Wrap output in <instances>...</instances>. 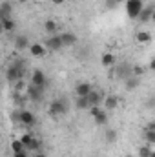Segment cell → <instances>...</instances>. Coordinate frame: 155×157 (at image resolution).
Instances as JSON below:
<instances>
[{"label": "cell", "instance_id": "1", "mask_svg": "<svg viewBox=\"0 0 155 157\" xmlns=\"http://www.w3.org/2000/svg\"><path fill=\"white\" fill-rule=\"evenodd\" d=\"M68 110H70V104H68L66 99H55V101L49 102L47 113H49L53 119H59V117H62V115H66Z\"/></svg>", "mask_w": 155, "mask_h": 157}, {"label": "cell", "instance_id": "2", "mask_svg": "<svg viewBox=\"0 0 155 157\" xmlns=\"http://www.w3.org/2000/svg\"><path fill=\"white\" fill-rule=\"evenodd\" d=\"M24 77V64L22 60H15L7 70H6V78L7 82H18Z\"/></svg>", "mask_w": 155, "mask_h": 157}, {"label": "cell", "instance_id": "3", "mask_svg": "<svg viewBox=\"0 0 155 157\" xmlns=\"http://www.w3.org/2000/svg\"><path fill=\"white\" fill-rule=\"evenodd\" d=\"M133 75V64L130 62H120V64H115L113 66V77L120 82H124L126 78H130Z\"/></svg>", "mask_w": 155, "mask_h": 157}, {"label": "cell", "instance_id": "4", "mask_svg": "<svg viewBox=\"0 0 155 157\" xmlns=\"http://www.w3.org/2000/svg\"><path fill=\"white\" fill-rule=\"evenodd\" d=\"M13 119H15L17 122H20V124L28 126V128L35 126V122H37V117H35V113H33V112H29V110H20V112L13 113Z\"/></svg>", "mask_w": 155, "mask_h": 157}, {"label": "cell", "instance_id": "5", "mask_svg": "<svg viewBox=\"0 0 155 157\" xmlns=\"http://www.w3.org/2000/svg\"><path fill=\"white\" fill-rule=\"evenodd\" d=\"M46 91V88H42V86H35V84H28V90H26V97L31 101V102H42L44 101V93Z\"/></svg>", "mask_w": 155, "mask_h": 157}, {"label": "cell", "instance_id": "6", "mask_svg": "<svg viewBox=\"0 0 155 157\" xmlns=\"http://www.w3.org/2000/svg\"><path fill=\"white\" fill-rule=\"evenodd\" d=\"M44 46L47 48V51H53V53H57V51H60L62 48H66L64 42H62L60 33H57V35H47V39L44 40Z\"/></svg>", "mask_w": 155, "mask_h": 157}, {"label": "cell", "instance_id": "7", "mask_svg": "<svg viewBox=\"0 0 155 157\" xmlns=\"http://www.w3.org/2000/svg\"><path fill=\"white\" fill-rule=\"evenodd\" d=\"M142 9H144V2L142 0H130V2H126V15L130 18H139Z\"/></svg>", "mask_w": 155, "mask_h": 157}, {"label": "cell", "instance_id": "8", "mask_svg": "<svg viewBox=\"0 0 155 157\" xmlns=\"http://www.w3.org/2000/svg\"><path fill=\"white\" fill-rule=\"evenodd\" d=\"M29 82L35 84V86H42V88H47V77L42 70H33L31 77H29Z\"/></svg>", "mask_w": 155, "mask_h": 157}, {"label": "cell", "instance_id": "9", "mask_svg": "<svg viewBox=\"0 0 155 157\" xmlns=\"http://www.w3.org/2000/svg\"><path fill=\"white\" fill-rule=\"evenodd\" d=\"M104 99H106L104 91H99V90H93V91L88 95V101H89L91 106H102V104H104Z\"/></svg>", "mask_w": 155, "mask_h": 157}, {"label": "cell", "instance_id": "10", "mask_svg": "<svg viewBox=\"0 0 155 157\" xmlns=\"http://www.w3.org/2000/svg\"><path fill=\"white\" fill-rule=\"evenodd\" d=\"M73 91H75V95H77V97H88V95L93 91V86H91L89 82H78Z\"/></svg>", "mask_w": 155, "mask_h": 157}, {"label": "cell", "instance_id": "11", "mask_svg": "<svg viewBox=\"0 0 155 157\" xmlns=\"http://www.w3.org/2000/svg\"><path fill=\"white\" fill-rule=\"evenodd\" d=\"M119 97L117 95H106V99H104V104H102V108L106 110V112H113L119 108Z\"/></svg>", "mask_w": 155, "mask_h": 157}, {"label": "cell", "instance_id": "12", "mask_svg": "<svg viewBox=\"0 0 155 157\" xmlns=\"http://www.w3.org/2000/svg\"><path fill=\"white\" fill-rule=\"evenodd\" d=\"M29 53H31L33 57H37V59H40V57H44V55L47 53V48H46L44 44H39V42H33V44L29 46Z\"/></svg>", "mask_w": 155, "mask_h": 157}, {"label": "cell", "instance_id": "13", "mask_svg": "<svg viewBox=\"0 0 155 157\" xmlns=\"http://www.w3.org/2000/svg\"><path fill=\"white\" fill-rule=\"evenodd\" d=\"M153 11H155V7H153V6H146V7L142 9V13L139 15V22H141V24H146V22H152V17H153Z\"/></svg>", "mask_w": 155, "mask_h": 157}, {"label": "cell", "instance_id": "14", "mask_svg": "<svg viewBox=\"0 0 155 157\" xmlns=\"http://www.w3.org/2000/svg\"><path fill=\"white\" fill-rule=\"evenodd\" d=\"M29 39L26 37V35H17L15 37V49H18V51H22V49H29Z\"/></svg>", "mask_w": 155, "mask_h": 157}, {"label": "cell", "instance_id": "15", "mask_svg": "<svg viewBox=\"0 0 155 157\" xmlns=\"http://www.w3.org/2000/svg\"><path fill=\"white\" fill-rule=\"evenodd\" d=\"M100 64L104 66V68H113L117 64V57L113 55V53H102V57H100Z\"/></svg>", "mask_w": 155, "mask_h": 157}, {"label": "cell", "instance_id": "16", "mask_svg": "<svg viewBox=\"0 0 155 157\" xmlns=\"http://www.w3.org/2000/svg\"><path fill=\"white\" fill-rule=\"evenodd\" d=\"M44 31L47 35H57L59 33V24L53 18H47V20H44Z\"/></svg>", "mask_w": 155, "mask_h": 157}, {"label": "cell", "instance_id": "17", "mask_svg": "<svg viewBox=\"0 0 155 157\" xmlns=\"http://www.w3.org/2000/svg\"><path fill=\"white\" fill-rule=\"evenodd\" d=\"M89 108H91V104H89L88 97H77V101H75V110L86 112V110H89Z\"/></svg>", "mask_w": 155, "mask_h": 157}, {"label": "cell", "instance_id": "18", "mask_svg": "<svg viewBox=\"0 0 155 157\" xmlns=\"http://www.w3.org/2000/svg\"><path fill=\"white\" fill-rule=\"evenodd\" d=\"M60 37H62L64 46H75L77 44V35L71 31H64V33H60Z\"/></svg>", "mask_w": 155, "mask_h": 157}, {"label": "cell", "instance_id": "19", "mask_svg": "<svg viewBox=\"0 0 155 157\" xmlns=\"http://www.w3.org/2000/svg\"><path fill=\"white\" fill-rule=\"evenodd\" d=\"M2 20V29L6 31V33H11V31H15V28H17V22H15V18H0Z\"/></svg>", "mask_w": 155, "mask_h": 157}, {"label": "cell", "instance_id": "20", "mask_svg": "<svg viewBox=\"0 0 155 157\" xmlns=\"http://www.w3.org/2000/svg\"><path fill=\"white\" fill-rule=\"evenodd\" d=\"M93 121H95L97 126H104V124H108V112L102 108L97 115H93Z\"/></svg>", "mask_w": 155, "mask_h": 157}, {"label": "cell", "instance_id": "21", "mask_svg": "<svg viewBox=\"0 0 155 157\" xmlns=\"http://www.w3.org/2000/svg\"><path fill=\"white\" fill-rule=\"evenodd\" d=\"M11 150H13V154H22V152H28L26 144H24L20 139H13V141H11Z\"/></svg>", "mask_w": 155, "mask_h": 157}, {"label": "cell", "instance_id": "22", "mask_svg": "<svg viewBox=\"0 0 155 157\" xmlns=\"http://www.w3.org/2000/svg\"><path fill=\"white\" fill-rule=\"evenodd\" d=\"M139 84H141V77H135V75H131L130 78L124 80V88L126 90H137Z\"/></svg>", "mask_w": 155, "mask_h": 157}, {"label": "cell", "instance_id": "23", "mask_svg": "<svg viewBox=\"0 0 155 157\" xmlns=\"http://www.w3.org/2000/svg\"><path fill=\"white\" fill-rule=\"evenodd\" d=\"M135 40H137L139 44H150L152 33H150V31H139V33L135 35Z\"/></svg>", "mask_w": 155, "mask_h": 157}, {"label": "cell", "instance_id": "24", "mask_svg": "<svg viewBox=\"0 0 155 157\" xmlns=\"http://www.w3.org/2000/svg\"><path fill=\"white\" fill-rule=\"evenodd\" d=\"M152 144H144V146H141L139 148V154H137V157H152Z\"/></svg>", "mask_w": 155, "mask_h": 157}, {"label": "cell", "instance_id": "25", "mask_svg": "<svg viewBox=\"0 0 155 157\" xmlns=\"http://www.w3.org/2000/svg\"><path fill=\"white\" fill-rule=\"evenodd\" d=\"M9 17H11V6L7 2H4L0 7V18H9Z\"/></svg>", "mask_w": 155, "mask_h": 157}, {"label": "cell", "instance_id": "26", "mask_svg": "<svg viewBox=\"0 0 155 157\" xmlns=\"http://www.w3.org/2000/svg\"><path fill=\"white\" fill-rule=\"evenodd\" d=\"M144 141H146V144H155V130L144 128Z\"/></svg>", "mask_w": 155, "mask_h": 157}, {"label": "cell", "instance_id": "27", "mask_svg": "<svg viewBox=\"0 0 155 157\" xmlns=\"http://www.w3.org/2000/svg\"><path fill=\"white\" fill-rule=\"evenodd\" d=\"M117 137H119L117 130H106V133H104V139H106V143H115Z\"/></svg>", "mask_w": 155, "mask_h": 157}, {"label": "cell", "instance_id": "28", "mask_svg": "<svg viewBox=\"0 0 155 157\" xmlns=\"http://www.w3.org/2000/svg\"><path fill=\"white\" fill-rule=\"evenodd\" d=\"M33 139H35V137H33L31 133H22V135H20V141H22V143L26 144V148H28V146H29V144L33 143Z\"/></svg>", "mask_w": 155, "mask_h": 157}, {"label": "cell", "instance_id": "29", "mask_svg": "<svg viewBox=\"0 0 155 157\" xmlns=\"http://www.w3.org/2000/svg\"><path fill=\"white\" fill-rule=\"evenodd\" d=\"M142 73H144V68L142 66H133V75L135 77H141Z\"/></svg>", "mask_w": 155, "mask_h": 157}, {"label": "cell", "instance_id": "30", "mask_svg": "<svg viewBox=\"0 0 155 157\" xmlns=\"http://www.w3.org/2000/svg\"><path fill=\"white\" fill-rule=\"evenodd\" d=\"M117 4H119V0H106V6H108V7H113Z\"/></svg>", "mask_w": 155, "mask_h": 157}, {"label": "cell", "instance_id": "31", "mask_svg": "<svg viewBox=\"0 0 155 157\" xmlns=\"http://www.w3.org/2000/svg\"><path fill=\"white\" fill-rule=\"evenodd\" d=\"M148 68H150L152 71H155V57L152 59V60H150V64H148Z\"/></svg>", "mask_w": 155, "mask_h": 157}, {"label": "cell", "instance_id": "32", "mask_svg": "<svg viewBox=\"0 0 155 157\" xmlns=\"http://www.w3.org/2000/svg\"><path fill=\"white\" fill-rule=\"evenodd\" d=\"M13 157H29V152H22V154H13Z\"/></svg>", "mask_w": 155, "mask_h": 157}, {"label": "cell", "instance_id": "33", "mask_svg": "<svg viewBox=\"0 0 155 157\" xmlns=\"http://www.w3.org/2000/svg\"><path fill=\"white\" fill-rule=\"evenodd\" d=\"M146 130H155V122H150V124H146Z\"/></svg>", "mask_w": 155, "mask_h": 157}, {"label": "cell", "instance_id": "34", "mask_svg": "<svg viewBox=\"0 0 155 157\" xmlns=\"http://www.w3.org/2000/svg\"><path fill=\"white\" fill-rule=\"evenodd\" d=\"M51 4H55V6H60V4H64V0H51Z\"/></svg>", "mask_w": 155, "mask_h": 157}, {"label": "cell", "instance_id": "35", "mask_svg": "<svg viewBox=\"0 0 155 157\" xmlns=\"http://www.w3.org/2000/svg\"><path fill=\"white\" fill-rule=\"evenodd\" d=\"M35 157H47V155H46L44 152H37V154H35Z\"/></svg>", "mask_w": 155, "mask_h": 157}, {"label": "cell", "instance_id": "36", "mask_svg": "<svg viewBox=\"0 0 155 157\" xmlns=\"http://www.w3.org/2000/svg\"><path fill=\"white\" fill-rule=\"evenodd\" d=\"M18 4H26V2H29V0H17Z\"/></svg>", "mask_w": 155, "mask_h": 157}, {"label": "cell", "instance_id": "37", "mask_svg": "<svg viewBox=\"0 0 155 157\" xmlns=\"http://www.w3.org/2000/svg\"><path fill=\"white\" fill-rule=\"evenodd\" d=\"M152 22H155V11H153V17H152Z\"/></svg>", "mask_w": 155, "mask_h": 157}, {"label": "cell", "instance_id": "38", "mask_svg": "<svg viewBox=\"0 0 155 157\" xmlns=\"http://www.w3.org/2000/svg\"><path fill=\"white\" fill-rule=\"evenodd\" d=\"M152 157H155V150H153V152H152Z\"/></svg>", "mask_w": 155, "mask_h": 157}, {"label": "cell", "instance_id": "39", "mask_svg": "<svg viewBox=\"0 0 155 157\" xmlns=\"http://www.w3.org/2000/svg\"><path fill=\"white\" fill-rule=\"evenodd\" d=\"M128 157H135V155H128Z\"/></svg>", "mask_w": 155, "mask_h": 157}, {"label": "cell", "instance_id": "40", "mask_svg": "<svg viewBox=\"0 0 155 157\" xmlns=\"http://www.w3.org/2000/svg\"><path fill=\"white\" fill-rule=\"evenodd\" d=\"M126 2H130V0H126Z\"/></svg>", "mask_w": 155, "mask_h": 157}]
</instances>
